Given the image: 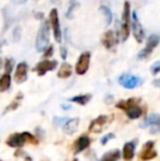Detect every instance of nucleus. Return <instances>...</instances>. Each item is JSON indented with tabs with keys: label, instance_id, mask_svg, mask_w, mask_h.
Returning a JSON list of instances; mask_svg holds the SVG:
<instances>
[{
	"label": "nucleus",
	"instance_id": "obj_1",
	"mask_svg": "<svg viewBox=\"0 0 160 161\" xmlns=\"http://www.w3.org/2000/svg\"><path fill=\"white\" fill-rule=\"evenodd\" d=\"M26 142H31L32 145L39 144V139L32 134L24 131V133H14L10 135L6 140V144L12 148H21Z\"/></svg>",
	"mask_w": 160,
	"mask_h": 161
},
{
	"label": "nucleus",
	"instance_id": "obj_2",
	"mask_svg": "<svg viewBox=\"0 0 160 161\" xmlns=\"http://www.w3.org/2000/svg\"><path fill=\"white\" fill-rule=\"evenodd\" d=\"M130 4L128 1L124 2L123 14H122V23H121V35L122 42H125L130 35Z\"/></svg>",
	"mask_w": 160,
	"mask_h": 161
},
{
	"label": "nucleus",
	"instance_id": "obj_3",
	"mask_svg": "<svg viewBox=\"0 0 160 161\" xmlns=\"http://www.w3.org/2000/svg\"><path fill=\"white\" fill-rule=\"evenodd\" d=\"M49 43V23L44 21L40 26L39 33L36 37V49L39 52H43L46 49Z\"/></svg>",
	"mask_w": 160,
	"mask_h": 161
},
{
	"label": "nucleus",
	"instance_id": "obj_4",
	"mask_svg": "<svg viewBox=\"0 0 160 161\" xmlns=\"http://www.w3.org/2000/svg\"><path fill=\"white\" fill-rule=\"evenodd\" d=\"M119 83L126 89H134L143 83V79L132 74H123L119 77Z\"/></svg>",
	"mask_w": 160,
	"mask_h": 161
},
{
	"label": "nucleus",
	"instance_id": "obj_5",
	"mask_svg": "<svg viewBox=\"0 0 160 161\" xmlns=\"http://www.w3.org/2000/svg\"><path fill=\"white\" fill-rule=\"evenodd\" d=\"M159 42H160V38H159L158 35H156V34L150 35L149 37L147 38L146 46L138 53V56H137L138 59H145V58H147L148 56L154 52V49L158 46Z\"/></svg>",
	"mask_w": 160,
	"mask_h": 161
},
{
	"label": "nucleus",
	"instance_id": "obj_6",
	"mask_svg": "<svg viewBox=\"0 0 160 161\" xmlns=\"http://www.w3.org/2000/svg\"><path fill=\"white\" fill-rule=\"evenodd\" d=\"M49 22H51L52 29H53V32H54V37H55L56 42L62 43L63 34H62V29H60L59 18H58V11L56 8L51 10V13H49Z\"/></svg>",
	"mask_w": 160,
	"mask_h": 161
},
{
	"label": "nucleus",
	"instance_id": "obj_7",
	"mask_svg": "<svg viewBox=\"0 0 160 161\" xmlns=\"http://www.w3.org/2000/svg\"><path fill=\"white\" fill-rule=\"evenodd\" d=\"M113 119L112 116H109V115H100L97 119H94L93 121L90 123L89 126V130L92 131V133H101L103 130V128L110 123V122Z\"/></svg>",
	"mask_w": 160,
	"mask_h": 161
},
{
	"label": "nucleus",
	"instance_id": "obj_8",
	"mask_svg": "<svg viewBox=\"0 0 160 161\" xmlns=\"http://www.w3.org/2000/svg\"><path fill=\"white\" fill-rule=\"evenodd\" d=\"M132 18H133V21L130 23H132V30H133V34H134V37L136 38V41L138 43H143L144 37H145V32H144V29L141 26V22H139L136 12L133 13Z\"/></svg>",
	"mask_w": 160,
	"mask_h": 161
},
{
	"label": "nucleus",
	"instance_id": "obj_9",
	"mask_svg": "<svg viewBox=\"0 0 160 161\" xmlns=\"http://www.w3.org/2000/svg\"><path fill=\"white\" fill-rule=\"evenodd\" d=\"M90 55L89 52H85L79 56V59H78L77 64H76V72L77 75H85L86 72L89 69V65H90Z\"/></svg>",
	"mask_w": 160,
	"mask_h": 161
},
{
	"label": "nucleus",
	"instance_id": "obj_10",
	"mask_svg": "<svg viewBox=\"0 0 160 161\" xmlns=\"http://www.w3.org/2000/svg\"><path fill=\"white\" fill-rule=\"evenodd\" d=\"M154 146H155V142H152V140L146 142L143 146V149H141V153H139V159L143 161H148V160H152V159H154V158H156L157 153L154 150Z\"/></svg>",
	"mask_w": 160,
	"mask_h": 161
},
{
	"label": "nucleus",
	"instance_id": "obj_11",
	"mask_svg": "<svg viewBox=\"0 0 160 161\" xmlns=\"http://www.w3.org/2000/svg\"><path fill=\"white\" fill-rule=\"evenodd\" d=\"M58 63L57 60H48V59H44L42 62H40L39 64L35 66L34 70L37 72L39 76H44L47 71H51V70H54L56 67H57Z\"/></svg>",
	"mask_w": 160,
	"mask_h": 161
},
{
	"label": "nucleus",
	"instance_id": "obj_12",
	"mask_svg": "<svg viewBox=\"0 0 160 161\" xmlns=\"http://www.w3.org/2000/svg\"><path fill=\"white\" fill-rule=\"evenodd\" d=\"M28 64L24 62L20 63L17 66V69L14 72V81L17 83H23L28 79Z\"/></svg>",
	"mask_w": 160,
	"mask_h": 161
},
{
	"label": "nucleus",
	"instance_id": "obj_13",
	"mask_svg": "<svg viewBox=\"0 0 160 161\" xmlns=\"http://www.w3.org/2000/svg\"><path fill=\"white\" fill-rule=\"evenodd\" d=\"M90 142H91V140H90V138L88 137L87 135L80 136V137L75 142V153L76 155H78V153H81V151L87 149L88 147L90 146Z\"/></svg>",
	"mask_w": 160,
	"mask_h": 161
},
{
	"label": "nucleus",
	"instance_id": "obj_14",
	"mask_svg": "<svg viewBox=\"0 0 160 161\" xmlns=\"http://www.w3.org/2000/svg\"><path fill=\"white\" fill-rule=\"evenodd\" d=\"M79 122H80V119H78V117L69 119L68 121L65 123V125L63 126V129H64L65 134H67V135H73L74 133H76L78 127H79Z\"/></svg>",
	"mask_w": 160,
	"mask_h": 161
},
{
	"label": "nucleus",
	"instance_id": "obj_15",
	"mask_svg": "<svg viewBox=\"0 0 160 161\" xmlns=\"http://www.w3.org/2000/svg\"><path fill=\"white\" fill-rule=\"evenodd\" d=\"M135 148H136V142H128L123 147V158L126 161H130L134 158Z\"/></svg>",
	"mask_w": 160,
	"mask_h": 161
},
{
	"label": "nucleus",
	"instance_id": "obj_16",
	"mask_svg": "<svg viewBox=\"0 0 160 161\" xmlns=\"http://www.w3.org/2000/svg\"><path fill=\"white\" fill-rule=\"evenodd\" d=\"M116 43H118V40L115 38V35H114V33L112 32V31H108V32H105L103 34L102 44L104 45L105 48L111 49Z\"/></svg>",
	"mask_w": 160,
	"mask_h": 161
},
{
	"label": "nucleus",
	"instance_id": "obj_17",
	"mask_svg": "<svg viewBox=\"0 0 160 161\" xmlns=\"http://www.w3.org/2000/svg\"><path fill=\"white\" fill-rule=\"evenodd\" d=\"M125 112H126V115H127L128 119H139V117L143 115L144 111L138 104H134V105L130 106L127 110H125Z\"/></svg>",
	"mask_w": 160,
	"mask_h": 161
},
{
	"label": "nucleus",
	"instance_id": "obj_18",
	"mask_svg": "<svg viewBox=\"0 0 160 161\" xmlns=\"http://www.w3.org/2000/svg\"><path fill=\"white\" fill-rule=\"evenodd\" d=\"M159 122H160V114L154 113V114H150L149 116L146 117V119L141 124L139 127L146 128V127H148V126H155V125H157Z\"/></svg>",
	"mask_w": 160,
	"mask_h": 161
},
{
	"label": "nucleus",
	"instance_id": "obj_19",
	"mask_svg": "<svg viewBox=\"0 0 160 161\" xmlns=\"http://www.w3.org/2000/svg\"><path fill=\"white\" fill-rule=\"evenodd\" d=\"M71 74H73V67H71V65L68 64V63H63L59 70H58L57 76L62 79H66L69 78L71 76Z\"/></svg>",
	"mask_w": 160,
	"mask_h": 161
},
{
	"label": "nucleus",
	"instance_id": "obj_20",
	"mask_svg": "<svg viewBox=\"0 0 160 161\" xmlns=\"http://www.w3.org/2000/svg\"><path fill=\"white\" fill-rule=\"evenodd\" d=\"M22 100H23V93L19 92V93L15 96L14 99H13V101L11 102V103L6 108V110L3 111V114H6V113H8V112H11V111L17 110V108H19L20 104H21Z\"/></svg>",
	"mask_w": 160,
	"mask_h": 161
},
{
	"label": "nucleus",
	"instance_id": "obj_21",
	"mask_svg": "<svg viewBox=\"0 0 160 161\" xmlns=\"http://www.w3.org/2000/svg\"><path fill=\"white\" fill-rule=\"evenodd\" d=\"M121 157V151L119 149H113L111 151H108L101 157L100 161H118Z\"/></svg>",
	"mask_w": 160,
	"mask_h": 161
},
{
	"label": "nucleus",
	"instance_id": "obj_22",
	"mask_svg": "<svg viewBox=\"0 0 160 161\" xmlns=\"http://www.w3.org/2000/svg\"><path fill=\"white\" fill-rule=\"evenodd\" d=\"M139 102V99H135V97H130L128 100H122L119 103H116V108H121V110H127L130 106L134 105V104H137Z\"/></svg>",
	"mask_w": 160,
	"mask_h": 161
},
{
	"label": "nucleus",
	"instance_id": "obj_23",
	"mask_svg": "<svg viewBox=\"0 0 160 161\" xmlns=\"http://www.w3.org/2000/svg\"><path fill=\"white\" fill-rule=\"evenodd\" d=\"M11 86V77L10 75L4 74L0 77V92H4L10 88Z\"/></svg>",
	"mask_w": 160,
	"mask_h": 161
},
{
	"label": "nucleus",
	"instance_id": "obj_24",
	"mask_svg": "<svg viewBox=\"0 0 160 161\" xmlns=\"http://www.w3.org/2000/svg\"><path fill=\"white\" fill-rule=\"evenodd\" d=\"M91 97H92L91 94H80V96L70 97V99H68V101L75 102V103H78V104H80V105H86V104L91 100Z\"/></svg>",
	"mask_w": 160,
	"mask_h": 161
},
{
	"label": "nucleus",
	"instance_id": "obj_25",
	"mask_svg": "<svg viewBox=\"0 0 160 161\" xmlns=\"http://www.w3.org/2000/svg\"><path fill=\"white\" fill-rule=\"evenodd\" d=\"M100 11L103 13V14H104V17H105V24H107V25L111 24L112 19H113V14H112V11L110 10L109 7H107V6H101L100 7Z\"/></svg>",
	"mask_w": 160,
	"mask_h": 161
},
{
	"label": "nucleus",
	"instance_id": "obj_26",
	"mask_svg": "<svg viewBox=\"0 0 160 161\" xmlns=\"http://www.w3.org/2000/svg\"><path fill=\"white\" fill-rule=\"evenodd\" d=\"M79 7V2L76 1V0H71L70 3H69L68 7V10L66 12V18L67 19H73V15H74V11H75L76 8Z\"/></svg>",
	"mask_w": 160,
	"mask_h": 161
},
{
	"label": "nucleus",
	"instance_id": "obj_27",
	"mask_svg": "<svg viewBox=\"0 0 160 161\" xmlns=\"http://www.w3.org/2000/svg\"><path fill=\"white\" fill-rule=\"evenodd\" d=\"M4 71H6V74L10 75V72L13 70V67H14V60L12 59V58H7L6 60H4Z\"/></svg>",
	"mask_w": 160,
	"mask_h": 161
},
{
	"label": "nucleus",
	"instance_id": "obj_28",
	"mask_svg": "<svg viewBox=\"0 0 160 161\" xmlns=\"http://www.w3.org/2000/svg\"><path fill=\"white\" fill-rule=\"evenodd\" d=\"M68 117H54V124H55L56 126H64L65 123H66L67 121H68Z\"/></svg>",
	"mask_w": 160,
	"mask_h": 161
},
{
	"label": "nucleus",
	"instance_id": "obj_29",
	"mask_svg": "<svg viewBox=\"0 0 160 161\" xmlns=\"http://www.w3.org/2000/svg\"><path fill=\"white\" fill-rule=\"evenodd\" d=\"M14 157H23L24 159H25V161H32V158L29 157L23 150H17L14 153Z\"/></svg>",
	"mask_w": 160,
	"mask_h": 161
},
{
	"label": "nucleus",
	"instance_id": "obj_30",
	"mask_svg": "<svg viewBox=\"0 0 160 161\" xmlns=\"http://www.w3.org/2000/svg\"><path fill=\"white\" fill-rule=\"evenodd\" d=\"M150 71H152V75H157L158 72H160V60L152 64V66L150 67Z\"/></svg>",
	"mask_w": 160,
	"mask_h": 161
},
{
	"label": "nucleus",
	"instance_id": "obj_31",
	"mask_svg": "<svg viewBox=\"0 0 160 161\" xmlns=\"http://www.w3.org/2000/svg\"><path fill=\"white\" fill-rule=\"evenodd\" d=\"M114 137H115V135H114V134H112V133L107 134V135L103 136L102 139H101V144H102V145H105L107 142H109V140L113 139Z\"/></svg>",
	"mask_w": 160,
	"mask_h": 161
},
{
	"label": "nucleus",
	"instance_id": "obj_32",
	"mask_svg": "<svg viewBox=\"0 0 160 161\" xmlns=\"http://www.w3.org/2000/svg\"><path fill=\"white\" fill-rule=\"evenodd\" d=\"M20 35H21V28H20V26H17V28L14 29V34H13V38H14V41H19Z\"/></svg>",
	"mask_w": 160,
	"mask_h": 161
},
{
	"label": "nucleus",
	"instance_id": "obj_33",
	"mask_svg": "<svg viewBox=\"0 0 160 161\" xmlns=\"http://www.w3.org/2000/svg\"><path fill=\"white\" fill-rule=\"evenodd\" d=\"M54 53V47L53 46H48V48L45 49V53H44V57H51Z\"/></svg>",
	"mask_w": 160,
	"mask_h": 161
},
{
	"label": "nucleus",
	"instance_id": "obj_34",
	"mask_svg": "<svg viewBox=\"0 0 160 161\" xmlns=\"http://www.w3.org/2000/svg\"><path fill=\"white\" fill-rule=\"evenodd\" d=\"M60 56H62L63 59H66L67 58V48L65 46H62L60 47Z\"/></svg>",
	"mask_w": 160,
	"mask_h": 161
},
{
	"label": "nucleus",
	"instance_id": "obj_35",
	"mask_svg": "<svg viewBox=\"0 0 160 161\" xmlns=\"http://www.w3.org/2000/svg\"><path fill=\"white\" fill-rule=\"evenodd\" d=\"M152 134H157V133H160V122L157 125H155V126H152Z\"/></svg>",
	"mask_w": 160,
	"mask_h": 161
},
{
	"label": "nucleus",
	"instance_id": "obj_36",
	"mask_svg": "<svg viewBox=\"0 0 160 161\" xmlns=\"http://www.w3.org/2000/svg\"><path fill=\"white\" fill-rule=\"evenodd\" d=\"M154 86H156V87H159L160 88V78L159 79H156V80H154Z\"/></svg>",
	"mask_w": 160,
	"mask_h": 161
},
{
	"label": "nucleus",
	"instance_id": "obj_37",
	"mask_svg": "<svg viewBox=\"0 0 160 161\" xmlns=\"http://www.w3.org/2000/svg\"><path fill=\"white\" fill-rule=\"evenodd\" d=\"M69 108H70V105H62V108H63V110H68Z\"/></svg>",
	"mask_w": 160,
	"mask_h": 161
},
{
	"label": "nucleus",
	"instance_id": "obj_38",
	"mask_svg": "<svg viewBox=\"0 0 160 161\" xmlns=\"http://www.w3.org/2000/svg\"><path fill=\"white\" fill-rule=\"evenodd\" d=\"M2 66H3V63H2L1 58H0V68H1V67H2Z\"/></svg>",
	"mask_w": 160,
	"mask_h": 161
},
{
	"label": "nucleus",
	"instance_id": "obj_39",
	"mask_svg": "<svg viewBox=\"0 0 160 161\" xmlns=\"http://www.w3.org/2000/svg\"><path fill=\"white\" fill-rule=\"evenodd\" d=\"M25 1H26V0H19L20 3H24V2H25Z\"/></svg>",
	"mask_w": 160,
	"mask_h": 161
},
{
	"label": "nucleus",
	"instance_id": "obj_40",
	"mask_svg": "<svg viewBox=\"0 0 160 161\" xmlns=\"http://www.w3.org/2000/svg\"><path fill=\"white\" fill-rule=\"evenodd\" d=\"M74 161H77V160H74Z\"/></svg>",
	"mask_w": 160,
	"mask_h": 161
},
{
	"label": "nucleus",
	"instance_id": "obj_41",
	"mask_svg": "<svg viewBox=\"0 0 160 161\" xmlns=\"http://www.w3.org/2000/svg\"><path fill=\"white\" fill-rule=\"evenodd\" d=\"M0 161H1V160H0Z\"/></svg>",
	"mask_w": 160,
	"mask_h": 161
}]
</instances>
